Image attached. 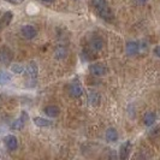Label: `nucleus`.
I'll return each mask as SVG.
<instances>
[{
  "label": "nucleus",
  "mask_w": 160,
  "mask_h": 160,
  "mask_svg": "<svg viewBox=\"0 0 160 160\" xmlns=\"http://www.w3.org/2000/svg\"><path fill=\"white\" fill-rule=\"evenodd\" d=\"M56 0H42V2H45V4H52V2H54Z\"/></svg>",
  "instance_id": "393cba45"
},
{
  "label": "nucleus",
  "mask_w": 160,
  "mask_h": 160,
  "mask_svg": "<svg viewBox=\"0 0 160 160\" xmlns=\"http://www.w3.org/2000/svg\"><path fill=\"white\" fill-rule=\"evenodd\" d=\"M10 4H13V5H18V4H22L24 0H6Z\"/></svg>",
  "instance_id": "5701e85b"
},
{
  "label": "nucleus",
  "mask_w": 160,
  "mask_h": 160,
  "mask_svg": "<svg viewBox=\"0 0 160 160\" xmlns=\"http://www.w3.org/2000/svg\"><path fill=\"white\" fill-rule=\"evenodd\" d=\"M89 47L92 48L94 52H98L104 47V40L100 36H94V38H92V40L89 41Z\"/></svg>",
  "instance_id": "9d476101"
},
{
  "label": "nucleus",
  "mask_w": 160,
  "mask_h": 160,
  "mask_svg": "<svg viewBox=\"0 0 160 160\" xmlns=\"http://www.w3.org/2000/svg\"><path fill=\"white\" fill-rule=\"evenodd\" d=\"M12 80V76L11 73H8V71H4V70H0V84H6L10 81Z\"/></svg>",
  "instance_id": "6ab92c4d"
},
{
  "label": "nucleus",
  "mask_w": 160,
  "mask_h": 160,
  "mask_svg": "<svg viewBox=\"0 0 160 160\" xmlns=\"http://www.w3.org/2000/svg\"><path fill=\"white\" fill-rule=\"evenodd\" d=\"M4 143L8 151H16L17 147H18V140L13 135H8V136L4 137Z\"/></svg>",
  "instance_id": "0eeeda50"
},
{
  "label": "nucleus",
  "mask_w": 160,
  "mask_h": 160,
  "mask_svg": "<svg viewBox=\"0 0 160 160\" xmlns=\"http://www.w3.org/2000/svg\"><path fill=\"white\" fill-rule=\"evenodd\" d=\"M28 118H29V116H28V114H27V113L23 111L19 118H17L15 122H12V125H11V128L13 129V130H22V129L24 128V125H25V122L28 120Z\"/></svg>",
  "instance_id": "423d86ee"
},
{
  "label": "nucleus",
  "mask_w": 160,
  "mask_h": 160,
  "mask_svg": "<svg viewBox=\"0 0 160 160\" xmlns=\"http://www.w3.org/2000/svg\"><path fill=\"white\" fill-rule=\"evenodd\" d=\"M88 101L92 106H98L101 101V96L98 92H89L88 94Z\"/></svg>",
  "instance_id": "4468645a"
},
{
  "label": "nucleus",
  "mask_w": 160,
  "mask_h": 160,
  "mask_svg": "<svg viewBox=\"0 0 160 160\" xmlns=\"http://www.w3.org/2000/svg\"><path fill=\"white\" fill-rule=\"evenodd\" d=\"M105 5H107V2H106V0H92V6L94 8V10H99V8H101L102 6Z\"/></svg>",
  "instance_id": "412c9836"
},
{
  "label": "nucleus",
  "mask_w": 160,
  "mask_h": 160,
  "mask_svg": "<svg viewBox=\"0 0 160 160\" xmlns=\"http://www.w3.org/2000/svg\"><path fill=\"white\" fill-rule=\"evenodd\" d=\"M12 18H13V12H12V11H6V12L1 16V19H0V25H1V27L8 25V24L11 23Z\"/></svg>",
  "instance_id": "dca6fc26"
},
{
  "label": "nucleus",
  "mask_w": 160,
  "mask_h": 160,
  "mask_svg": "<svg viewBox=\"0 0 160 160\" xmlns=\"http://www.w3.org/2000/svg\"><path fill=\"white\" fill-rule=\"evenodd\" d=\"M155 119H157V116L154 112H147L143 116V124L147 125V127H152L153 124L155 123Z\"/></svg>",
  "instance_id": "2eb2a0df"
},
{
  "label": "nucleus",
  "mask_w": 160,
  "mask_h": 160,
  "mask_svg": "<svg viewBox=\"0 0 160 160\" xmlns=\"http://www.w3.org/2000/svg\"><path fill=\"white\" fill-rule=\"evenodd\" d=\"M118 131L116 130L114 128H108L106 130V132H105V138H106V141L107 142H116V141H118Z\"/></svg>",
  "instance_id": "f8f14e48"
},
{
  "label": "nucleus",
  "mask_w": 160,
  "mask_h": 160,
  "mask_svg": "<svg viewBox=\"0 0 160 160\" xmlns=\"http://www.w3.org/2000/svg\"><path fill=\"white\" fill-rule=\"evenodd\" d=\"M43 113L47 116V117H51V118H56L59 116L60 113V108L56 106V105H48L43 108Z\"/></svg>",
  "instance_id": "9b49d317"
},
{
  "label": "nucleus",
  "mask_w": 160,
  "mask_h": 160,
  "mask_svg": "<svg viewBox=\"0 0 160 160\" xmlns=\"http://www.w3.org/2000/svg\"><path fill=\"white\" fill-rule=\"evenodd\" d=\"M130 149H131V143L130 141H127L125 143L120 146L119 149V158L120 159H128L129 154H130Z\"/></svg>",
  "instance_id": "ddd939ff"
},
{
  "label": "nucleus",
  "mask_w": 160,
  "mask_h": 160,
  "mask_svg": "<svg viewBox=\"0 0 160 160\" xmlns=\"http://www.w3.org/2000/svg\"><path fill=\"white\" fill-rule=\"evenodd\" d=\"M68 56V49L64 46H58L54 51V57L57 59H64Z\"/></svg>",
  "instance_id": "f3484780"
},
{
  "label": "nucleus",
  "mask_w": 160,
  "mask_h": 160,
  "mask_svg": "<svg viewBox=\"0 0 160 160\" xmlns=\"http://www.w3.org/2000/svg\"><path fill=\"white\" fill-rule=\"evenodd\" d=\"M24 72H25V75L29 78L35 80L38 77V73H39V68H38V65L35 64L34 62H32V63H29V64L25 66V71Z\"/></svg>",
  "instance_id": "6e6552de"
},
{
  "label": "nucleus",
  "mask_w": 160,
  "mask_h": 160,
  "mask_svg": "<svg viewBox=\"0 0 160 160\" xmlns=\"http://www.w3.org/2000/svg\"><path fill=\"white\" fill-rule=\"evenodd\" d=\"M149 136L153 137V138H157V137L160 136V127H158V128L153 129L152 131L149 132Z\"/></svg>",
  "instance_id": "4be33fe9"
},
{
  "label": "nucleus",
  "mask_w": 160,
  "mask_h": 160,
  "mask_svg": "<svg viewBox=\"0 0 160 160\" xmlns=\"http://www.w3.org/2000/svg\"><path fill=\"white\" fill-rule=\"evenodd\" d=\"M89 72L93 76L100 77V76H105L107 73V68L101 63H94V64L89 65Z\"/></svg>",
  "instance_id": "f257e3e1"
},
{
  "label": "nucleus",
  "mask_w": 160,
  "mask_h": 160,
  "mask_svg": "<svg viewBox=\"0 0 160 160\" xmlns=\"http://www.w3.org/2000/svg\"><path fill=\"white\" fill-rule=\"evenodd\" d=\"M96 13L101 17L102 19H105V21H112L113 18H114V15H113L112 10L108 8V5H105V6H102L101 8L96 10Z\"/></svg>",
  "instance_id": "20e7f679"
},
{
  "label": "nucleus",
  "mask_w": 160,
  "mask_h": 160,
  "mask_svg": "<svg viewBox=\"0 0 160 160\" xmlns=\"http://www.w3.org/2000/svg\"><path fill=\"white\" fill-rule=\"evenodd\" d=\"M154 53H155V56L160 58V46H157V47L154 48Z\"/></svg>",
  "instance_id": "b1692460"
},
{
  "label": "nucleus",
  "mask_w": 160,
  "mask_h": 160,
  "mask_svg": "<svg viewBox=\"0 0 160 160\" xmlns=\"http://www.w3.org/2000/svg\"><path fill=\"white\" fill-rule=\"evenodd\" d=\"M125 52L130 57L136 56L137 53L140 52V45H138V42H136V41H129L128 43H127V46H125Z\"/></svg>",
  "instance_id": "1a4fd4ad"
},
{
  "label": "nucleus",
  "mask_w": 160,
  "mask_h": 160,
  "mask_svg": "<svg viewBox=\"0 0 160 160\" xmlns=\"http://www.w3.org/2000/svg\"><path fill=\"white\" fill-rule=\"evenodd\" d=\"M68 92H69V95L71 98L76 99V98H80L83 94V88L78 82H72L68 87Z\"/></svg>",
  "instance_id": "7ed1b4c3"
},
{
  "label": "nucleus",
  "mask_w": 160,
  "mask_h": 160,
  "mask_svg": "<svg viewBox=\"0 0 160 160\" xmlns=\"http://www.w3.org/2000/svg\"><path fill=\"white\" fill-rule=\"evenodd\" d=\"M21 32H22L23 38L28 39V40H32V39H34V38L38 35V30H36L32 25H29V24L24 25L23 28L21 29Z\"/></svg>",
  "instance_id": "39448f33"
},
{
  "label": "nucleus",
  "mask_w": 160,
  "mask_h": 160,
  "mask_svg": "<svg viewBox=\"0 0 160 160\" xmlns=\"http://www.w3.org/2000/svg\"><path fill=\"white\" fill-rule=\"evenodd\" d=\"M13 59V53L12 51L8 47L0 48V64L8 65Z\"/></svg>",
  "instance_id": "f03ea898"
},
{
  "label": "nucleus",
  "mask_w": 160,
  "mask_h": 160,
  "mask_svg": "<svg viewBox=\"0 0 160 160\" xmlns=\"http://www.w3.org/2000/svg\"><path fill=\"white\" fill-rule=\"evenodd\" d=\"M34 123H35V125L41 127V128H46V127H49V125L52 124L51 120L46 119V118H42V117H36V118H34Z\"/></svg>",
  "instance_id": "a211bd4d"
},
{
  "label": "nucleus",
  "mask_w": 160,
  "mask_h": 160,
  "mask_svg": "<svg viewBox=\"0 0 160 160\" xmlns=\"http://www.w3.org/2000/svg\"><path fill=\"white\" fill-rule=\"evenodd\" d=\"M11 71L13 73H23L25 71V66L23 64H13L11 66Z\"/></svg>",
  "instance_id": "aec40b11"
}]
</instances>
